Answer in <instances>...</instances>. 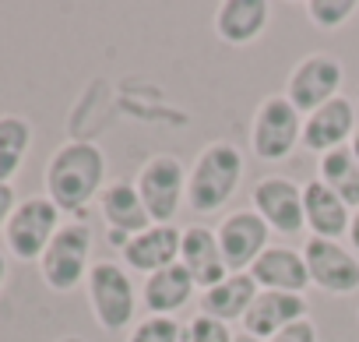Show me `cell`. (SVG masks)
Segmentation results:
<instances>
[{
  "mask_svg": "<svg viewBox=\"0 0 359 342\" xmlns=\"http://www.w3.org/2000/svg\"><path fill=\"white\" fill-rule=\"evenodd\" d=\"M341 81H345V67H341L338 57H331V53H306L289 71L285 99L306 117V113L320 110L324 103H331L334 96H341Z\"/></svg>",
  "mask_w": 359,
  "mask_h": 342,
  "instance_id": "ba28073f",
  "label": "cell"
},
{
  "mask_svg": "<svg viewBox=\"0 0 359 342\" xmlns=\"http://www.w3.org/2000/svg\"><path fill=\"white\" fill-rule=\"evenodd\" d=\"M310 317V303L299 293H275V289H261L257 300L250 303L247 317H243V331L268 342L271 335H278L282 328H289L292 321Z\"/></svg>",
  "mask_w": 359,
  "mask_h": 342,
  "instance_id": "e0dca14e",
  "label": "cell"
},
{
  "mask_svg": "<svg viewBox=\"0 0 359 342\" xmlns=\"http://www.w3.org/2000/svg\"><path fill=\"white\" fill-rule=\"evenodd\" d=\"M8 282V251H0V289Z\"/></svg>",
  "mask_w": 359,
  "mask_h": 342,
  "instance_id": "f546056e",
  "label": "cell"
},
{
  "mask_svg": "<svg viewBox=\"0 0 359 342\" xmlns=\"http://www.w3.org/2000/svg\"><path fill=\"white\" fill-rule=\"evenodd\" d=\"M348 247L359 254V209L352 212V223H348Z\"/></svg>",
  "mask_w": 359,
  "mask_h": 342,
  "instance_id": "f1b7e54d",
  "label": "cell"
},
{
  "mask_svg": "<svg viewBox=\"0 0 359 342\" xmlns=\"http://www.w3.org/2000/svg\"><path fill=\"white\" fill-rule=\"evenodd\" d=\"M268 342H320V331H317L313 317H299L289 328H282L278 335H271Z\"/></svg>",
  "mask_w": 359,
  "mask_h": 342,
  "instance_id": "4316f807",
  "label": "cell"
},
{
  "mask_svg": "<svg viewBox=\"0 0 359 342\" xmlns=\"http://www.w3.org/2000/svg\"><path fill=\"white\" fill-rule=\"evenodd\" d=\"M57 342H88V338H81V335H64V338H57Z\"/></svg>",
  "mask_w": 359,
  "mask_h": 342,
  "instance_id": "d6a6232c",
  "label": "cell"
},
{
  "mask_svg": "<svg viewBox=\"0 0 359 342\" xmlns=\"http://www.w3.org/2000/svg\"><path fill=\"white\" fill-rule=\"evenodd\" d=\"M180 338H184V324L162 314H144L127 331V342H180Z\"/></svg>",
  "mask_w": 359,
  "mask_h": 342,
  "instance_id": "d4e9b609",
  "label": "cell"
},
{
  "mask_svg": "<svg viewBox=\"0 0 359 342\" xmlns=\"http://www.w3.org/2000/svg\"><path fill=\"white\" fill-rule=\"evenodd\" d=\"M180 240H184V230H176V223H151L120 247V265L127 272H144V275L162 272L180 261Z\"/></svg>",
  "mask_w": 359,
  "mask_h": 342,
  "instance_id": "4fadbf2b",
  "label": "cell"
},
{
  "mask_svg": "<svg viewBox=\"0 0 359 342\" xmlns=\"http://www.w3.org/2000/svg\"><path fill=\"white\" fill-rule=\"evenodd\" d=\"M92 226L85 219H71L57 230L50 247L39 258V275L53 293H74L92 268Z\"/></svg>",
  "mask_w": 359,
  "mask_h": 342,
  "instance_id": "277c9868",
  "label": "cell"
},
{
  "mask_svg": "<svg viewBox=\"0 0 359 342\" xmlns=\"http://www.w3.org/2000/svg\"><path fill=\"white\" fill-rule=\"evenodd\" d=\"M348 148H352V155H355V162H359V131L352 134V141H348Z\"/></svg>",
  "mask_w": 359,
  "mask_h": 342,
  "instance_id": "4dcf8cb0",
  "label": "cell"
},
{
  "mask_svg": "<svg viewBox=\"0 0 359 342\" xmlns=\"http://www.w3.org/2000/svg\"><path fill=\"white\" fill-rule=\"evenodd\" d=\"M271 18L268 0H226L215 11V36L226 46H250L264 36Z\"/></svg>",
  "mask_w": 359,
  "mask_h": 342,
  "instance_id": "d6986e66",
  "label": "cell"
},
{
  "mask_svg": "<svg viewBox=\"0 0 359 342\" xmlns=\"http://www.w3.org/2000/svg\"><path fill=\"white\" fill-rule=\"evenodd\" d=\"M215 237H219L229 272H250V265L271 247L268 244L271 230L254 209H236V212L222 216V223L215 226Z\"/></svg>",
  "mask_w": 359,
  "mask_h": 342,
  "instance_id": "8fae6325",
  "label": "cell"
},
{
  "mask_svg": "<svg viewBox=\"0 0 359 342\" xmlns=\"http://www.w3.org/2000/svg\"><path fill=\"white\" fill-rule=\"evenodd\" d=\"M257 293H261V289H257V282L250 279V272H233V275L222 279L219 286L205 289L198 303H201V314L233 324V321H243V317H247V310H250V303L257 300Z\"/></svg>",
  "mask_w": 359,
  "mask_h": 342,
  "instance_id": "44dd1931",
  "label": "cell"
},
{
  "mask_svg": "<svg viewBox=\"0 0 359 342\" xmlns=\"http://www.w3.org/2000/svg\"><path fill=\"white\" fill-rule=\"evenodd\" d=\"M303 11H306V18H310L317 29L334 32V29L348 25V18L359 11V4H355V0H306Z\"/></svg>",
  "mask_w": 359,
  "mask_h": 342,
  "instance_id": "cb8c5ba5",
  "label": "cell"
},
{
  "mask_svg": "<svg viewBox=\"0 0 359 342\" xmlns=\"http://www.w3.org/2000/svg\"><path fill=\"white\" fill-rule=\"evenodd\" d=\"M240 180H243V152L226 138L208 141L198 152L194 166L187 169V205L198 216H215L233 202Z\"/></svg>",
  "mask_w": 359,
  "mask_h": 342,
  "instance_id": "7a4b0ae2",
  "label": "cell"
},
{
  "mask_svg": "<svg viewBox=\"0 0 359 342\" xmlns=\"http://www.w3.org/2000/svg\"><path fill=\"white\" fill-rule=\"evenodd\" d=\"M60 216H64V212H60L46 195L22 198L18 209L11 212L8 226H4L8 254H11L15 261H39L43 251L50 247V240L57 237V230L64 226Z\"/></svg>",
  "mask_w": 359,
  "mask_h": 342,
  "instance_id": "52a82bcc",
  "label": "cell"
},
{
  "mask_svg": "<svg viewBox=\"0 0 359 342\" xmlns=\"http://www.w3.org/2000/svg\"><path fill=\"white\" fill-rule=\"evenodd\" d=\"M250 209L268 223L271 233L278 237H299L306 230L303 219V184H296L292 177H261L250 191Z\"/></svg>",
  "mask_w": 359,
  "mask_h": 342,
  "instance_id": "9c48e42d",
  "label": "cell"
},
{
  "mask_svg": "<svg viewBox=\"0 0 359 342\" xmlns=\"http://www.w3.org/2000/svg\"><path fill=\"white\" fill-rule=\"evenodd\" d=\"M310 286L334 293V296H352L359 293V254L341 244V240H317L310 237L303 247Z\"/></svg>",
  "mask_w": 359,
  "mask_h": 342,
  "instance_id": "30bf717a",
  "label": "cell"
},
{
  "mask_svg": "<svg viewBox=\"0 0 359 342\" xmlns=\"http://www.w3.org/2000/svg\"><path fill=\"white\" fill-rule=\"evenodd\" d=\"M85 293H88V307L92 317L99 321V328L106 331H130L137 321V289L130 272L120 261H92L88 279H85Z\"/></svg>",
  "mask_w": 359,
  "mask_h": 342,
  "instance_id": "3957f363",
  "label": "cell"
},
{
  "mask_svg": "<svg viewBox=\"0 0 359 342\" xmlns=\"http://www.w3.org/2000/svg\"><path fill=\"white\" fill-rule=\"evenodd\" d=\"M355 131H359L355 103L345 96H334L331 103H324L320 110L303 117V141L299 145L313 155H327V152L348 145Z\"/></svg>",
  "mask_w": 359,
  "mask_h": 342,
  "instance_id": "7c38bea8",
  "label": "cell"
},
{
  "mask_svg": "<svg viewBox=\"0 0 359 342\" xmlns=\"http://www.w3.org/2000/svg\"><path fill=\"white\" fill-rule=\"evenodd\" d=\"M194 279L184 265H169L162 272H151L144 275V286H141V303L148 314H162V317H172L176 310H184L191 300H194Z\"/></svg>",
  "mask_w": 359,
  "mask_h": 342,
  "instance_id": "ffe728a7",
  "label": "cell"
},
{
  "mask_svg": "<svg viewBox=\"0 0 359 342\" xmlns=\"http://www.w3.org/2000/svg\"><path fill=\"white\" fill-rule=\"evenodd\" d=\"M99 216L106 223V233L116 247H123L130 237H137L141 230L151 226L141 198H137V188L130 180H113L102 188L99 195Z\"/></svg>",
  "mask_w": 359,
  "mask_h": 342,
  "instance_id": "5bb4252c",
  "label": "cell"
},
{
  "mask_svg": "<svg viewBox=\"0 0 359 342\" xmlns=\"http://www.w3.org/2000/svg\"><path fill=\"white\" fill-rule=\"evenodd\" d=\"M43 188L60 212L81 216L106 188V152L85 138L64 141L46 162Z\"/></svg>",
  "mask_w": 359,
  "mask_h": 342,
  "instance_id": "6da1fadb",
  "label": "cell"
},
{
  "mask_svg": "<svg viewBox=\"0 0 359 342\" xmlns=\"http://www.w3.org/2000/svg\"><path fill=\"white\" fill-rule=\"evenodd\" d=\"M18 209V198H15V188L11 184H0V230L8 226L11 212Z\"/></svg>",
  "mask_w": 359,
  "mask_h": 342,
  "instance_id": "83f0119b",
  "label": "cell"
},
{
  "mask_svg": "<svg viewBox=\"0 0 359 342\" xmlns=\"http://www.w3.org/2000/svg\"><path fill=\"white\" fill-rule=\"evenodd\" d=\"M317 180L324 188H331L352 212L359 209V162H355L348 145H341V148L317 159Z\"/></svg>",
  "mask_w": 359,
  "mask_h": 342,
  "instance_id": "7402d4cb",
  "label": "cell"
},
{
  "mask_svg": "<svg viewBox=\"0 0 359 342\" xmlns=\"http://www.w3.org/2000/svg\"><path fill=\"white\" fill-rule=\"evenodd\" d=\"M180 265H184L194 279V286L205 293L212 286H219L222 279H229V265L222 258V247H219V237L212 226H187L184 230V240H180Z\"/></svg>",
  "mask_w": 359,
  "mask_h": 342,
  "instance_id": "9a60e30c",
  "label": "cell"
},
{
  "mask_svg": "<svg viewBox=\"0 0 359 342\" xmlns=\"http://www.w3.org/2000/svg\"><path fill=\"white\" fill-rule=\"evenodd\" d=\"M236 342H261V338H254V335H247V331H240V335H236Z\"/></svg>",
  "mask_w": 359,
  "mask_h": 342,
  "instance_id": "1f68e13d",
  "label": "cell"
},
{
  "mask_svg": "<svg viewBox=\"0 0 359 342\" xmlns=\"http://www.w3.org/2000/svg\"><path fill=\"white\" fill-rule=\"evenodd\" d=\"M303 141V113L282 96H264L250 120V152L261 162L289 159Z\"/></svg>",
  "mask_w": 359,
  "mask_h": 342,
  "instance_id": "8992f818",
  "label": "cell"
},
{
  "mask_svg": "<svg viewBox=\"0 0 359 342\" xmlns=\"http://www.w3.org/2000/svg\"><path fill=\"white\" fill-rule=\"evenodd\" d=\"M134 188L151 223H172L180 205L187 202V166L172 152H158L144 159L134 177Z\"/></svg>",
  "mask_w": 359,
  "mask_h": 342,
  "instance_id": "5b68a950",
  "label": "cell"
},
{
  "mask_svg": "<svg viewBox=\"0 0 359 342\" xmlns=\"http://www.w3.org/2000/svg\"><path fill=\"white\" fill-rule=\"evenodd\" d=\"M303 219H306L310 237H317V240H341V237H348L352 209L331 188H324L313 177V180L303 184Z\"/></svg>",
  "mask_w": 359,
  "mask_h": 342,
  "instance_id": "ac0fdd59",
  "label": "cell"
},
{
  "mask_svg": "<svg viewBox=\"0 0 359 342\" xmlns=\"http://www.w3.org/2000/svg\"><path fill=\"white\" fill-rule=\"evenodd\" d=\"M184 338L187 342H236L233 328L219 317H208V314H194L191 324H184Z\"/></svg>",
  "mask_w": 359,
  "mask_h": 342,
  "instance_id": "484cf974",
  "label": "cell"
},
{
  "mask_svg": "<svg viewBox=\"0 0 359 342\" xmlns=\"http://www.w3.org/2000/svg\"><path fill=\"white\" fill-rule=\"evenodd\" d=\"M250 279L257 282V289H275V293H306L310 286V272H306V258L303 251L289 247V244H271L254 265H250Z\"/></svg>",
  "mask_w": 359,
  "mask_h": 342,
  "instance_id": "2e32d148",
  "label": "cell"
},
{
  "mask_svg": "<svg viewBox=\"0 0 359 342\" xmlns=\"http://www.w3.org/2000/svg\"><path fill=\"white\" fill-rule=\"evenodd\" d=\"M32 148V124L18 113L0 117V184H11Z\"/></svg>",
  "mask_w": 359,
  "mask_h": 342,
  "instance_id": "603a6c76",
  "label": "cell"
}]
</instances>
